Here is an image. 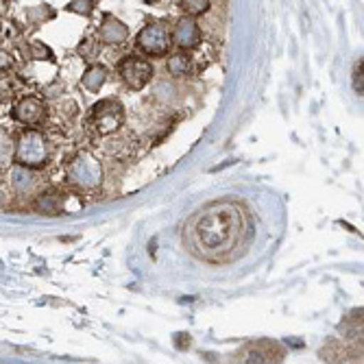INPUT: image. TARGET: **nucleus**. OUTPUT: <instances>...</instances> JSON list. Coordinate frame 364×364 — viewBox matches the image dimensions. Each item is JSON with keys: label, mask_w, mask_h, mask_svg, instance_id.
Returning <instances> with one entry per match:
<instances>
[{"label": "nucleus", "mask_w": 364, "mask_h": 364, "mask_svg": "<svg viewBox=\"0 0 364 364\" xmlns=\"http://www.w3.org/2000/svg\"><path fill=\"white\" fill-rule=\"evenodd\" d=\"M44 155H46L44 140L36 134V131H31V134H26L22 138L20 149H18L20 164H26V166H38V164H42Z\"/></svg>", "instance_id": "obj_3"}, {"label": "nucleus", "mask_w": 364, "mask_h": 364, "mask_svg": "<svg viewBox=\"0 0 364 364\" xmlns=\"http://www.w3.org/2000/svg\"><path fill=\"white\" fill-rule=\"evenodd\" d=\"M175 40L179 46H186V48H192L198 44V40H201V31H198L196 22L192 20H181L177 31H175Z\"/></svg>", "instance_id": "obj_5"}, {"label": "nucleus", "mask_w": 364, "mask_h": 364, "mask_svg": "<svg viewBox=\"0 0 364 364\" xmlns=\"http://www.w3.org/2000/svg\"><path fill=\"white\" fill-rule=\"evenodd\" d=\"M44 116V109H42V103L36 101V98H24V101L16 107V118L26 122V124H36L40 122Z\"/></svg>", "instance_id": "obj_4"}, {"label": "nucleus", "mask_w": 364, "mask_h": 364, "mask_svg": "<svg viewBox=\"0 0 364 364\" xmlns=\"http://www.w3.org/2000/svg\"><path fill=\"white\" fill-rule=\"evenodd\" d=\"M138 44L149 55H164L171 46V31L166 24L153 22L138 36Z\"/></svg>", "instance_id": "obj_1"}, {"label": "nucleus", "mask_w": 364, "mask_h": 364, "mask_svg": "<svg viewBox=\"0 0 364 364\" xmlns=\"http://www.w3.org/2000/svg\"><path fill=\"white\" fill-rule=\"evenodd\" d=\"M183 9H186L190 16L205 14V11L210 9V3H208V0H196V3H183Z\"/></svg>", "instance_id": "obj_7"}, {"label": "nucleus", "mask_w": 364, "mask_h": 364, "mask_svg": "<svg viewBox=\"0 0 364 364\" xmlns=\"http://www.w3.org/2000/svg\"><path fill=\"white\" fill-rule=\"evenodd\" d=\"M188 68H190V59H188L186 55H175V57H171V61H168V70H171L175 77L186 75Z\"/></svg>", "instance_id": "obj_6"}, {"label": "nucleus", "mask_w": 364, "mask_h": 364, "mask_svg": "<svg viewBox=\"0 0 364 364\" xmlns=\"http://www.w3.org/2000/svg\"><path fill=\"white\" fill-rule=\"evenodd\" d=\"M120 75L122 79L131 85V87H144V83L151 79L153 75V68H151V63L140 59V57H127L122 63H120Z\"/></svg>", "instance_id": "obj_2"}]
</instances>
